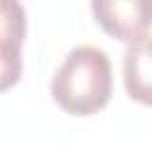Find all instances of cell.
Segmentation results:
<instances>
[{
	"mask_svg": "<svg viewBox=\"0 0 152 152\" xmlns=\"http://www.w3.org/2000/svg\"><path fill=\"white\" fill-rule=\"evenodd\" d=\"M26 38V7L17 0H0V45L21 48Z\"/></svg>",
	"mask_w": 152,
	"mask_h": 152,
	"instance_id": "4",
	"label": "cell"
},
{
	"mask_svg": "<svg viewBox=\"0 0 152 152\" xmlns=\"http://www.w3.org/2000/svg\"><path fill=\"white\" fill-rule=\"evenodd\" d=\"M21 48L0 45V93L21 78Z\"/></svg>",
	"mask_w": 152,
	"mask_h": 152,
	"instance_id": "5",
	"label": "cell"
},
{
	"mask_svg": "<svg viewBox=\"0 0 152 152\" xmlns=\"http://www.w3.org/2000/svg\"><path fill=\"white\" fill-rule=\"evenodd\" d=\"M90 12L97 24L121 43H135L150 36V7L145 2L124 0H93Z\"/></svg>",
	"mask_w": 152,
	"mask_h": 152,
	"instance_id": "2",
	"label": "cell"
},
{
	"mask_svg": "<svg viewBox=\"0 0 152 152\" xmlns=\"http://www.w3.org/2000/svg\"><path fill=\"white\" fill-rule=\"evenodd\" d=\"M126 93L142 104H150V36L131 43L124 52Z\"/></svg>",
	"mask_w": 152,
	"mask_h": 152,
	"instance_id": "3",
	"label": "cell"
},
{
	"mask_svg": "<svg viewBox=\"0 0 152 152\" xmlns=\"http://www.w3.org/2000/svg\"><path fill=\"white\" fill-rule=\"evenodd\" d=\"M52 100L71 116H90L112 97V62L95 45H76L66 52L50 81Z\"/></svg>",
	"mask_w": 152,
	"mask_h": 152,
	"instance_id": "1",
	"label": "cell"
}]
</instances>
